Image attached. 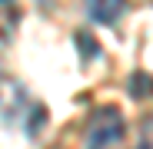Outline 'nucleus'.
Returning <instances> with one entry per match:
<instances>
[{
	"label": "nucleus",
	"instance_id": "nucleus-1",
	"mask_svg": "<svg viewBox=\"0 0 153 149\" xmlns=\"http://www.w3.org/2000/svg\"><path fill=\"white\" fill-rule=\"evenodd\" d=\"M123 139V116L117 106H100L93 109L87 123V146H120Z\"/></svg>",
	"mask_w": 153,
	"mask_h": 149
},
{
	"label": "nucleus",
	"instance_id": "nucleus-5",
	"mask_svg": "<svg viewBox=\"0 0 153 149\" xmlns=\"http://www.w3.org/2000/svg\"><path fill=\"white\" fill-rule=\"evenodd\" d=\"M137 149H153V116H146L140 123V142H137Z\"/></svg>",
	"mask_w": 153,
	"mask_h": 149
},
{
	"label": "nucleus",
	"instance_id": "nucleus-6",
	"mask_svg": "<svg viewBox=\"0 0 153 149\" xmlns=\"http://www.w3.org/2000/svg\"><path fill=\"white\" fill-rule=\"evenodd\" d=\"M76 43L83 46V60H97V40L93 37L87 40V33H76Z\"/></svg>",
	"mask_w": 153,
	"mask_h": 149
},
{
	"label": "nucleus",
	"instance_id": "nucleus-4",
	"mask_svg": "<svg viewBox=\"0 0 153 149\" xmlns=\"http://www.w3.org/2000/svg\"><path fill=\"white\" fill-rule=\"evenodd\" d=\"M130 93H133L137 99H140V96H150V93H153V76H150V73H133Z\"/></svg>",
	"mask_w": 153,
	"mask_h": 149
},
{
	"label": "nucleus",
	"instance_id": "nucleus-3",
	"mask_svg": "<svg viewBox=\"0 0 153 149\" xmlns=\"http://www.w3.org/2000/svg\"><path fill=\"white\" fill-rule=\"evenodd\" d=\"M87 10H90V17L97 20V23H117L120 20V13L126 10V0H87Z\"/></svg>",
	"mask_w": 153,
	"mask_h": 149
},
{
	"label": "nucleus",
	"instance_id": "nucleus-2",
	"mask_svg": "<svg viewBox=\"0 0 153 149\" xmlns=\"http://www.w3.org/2000/svg\"><path fill=\"white\" fill-rule=\"evenodd\" d=\"M23 113H33V103L27 99V90L13 76H0V116L4 119H20Z\"/></svg>",
	"mask_w": 153,
	"mask_h": 149
},
{
	"label": "nucleus",
	"instance_id": "nucleus-7",
	"mask_svg": "<svg viewBox=\"0 0 153 149\" xmlns=\"http://www.w3.org/2000/svg\"><path fill=\"white\" fill-rule=\"evenodd\" d=\"M0 4H4V0H0Z\"/></svg>",
	"mask_w": 153,
	"mask_h": 149
}]
</instances>
